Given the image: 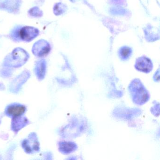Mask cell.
Wrapping results in <instances>:
<instances>
[{
  "mask_svg": "<svg viewBox=\"0 0 160 160\" xmlns=\"http://www.w3.org/2000/svg\"><path fill=\"white\" fill-rule=\"evenodd\" d=\"M128 89L133 102L138 105L144 104L149 100V93L139 79L133 80Z\"/></svg>",
  "mask_w": 160,
  "mask_h": 160,
  "instance_id": "obj_1",
  "label": "cell"
},
{
  "mask_svg": "<svg viewBox=\"0 0 160 160\" xmlns=\"http://www.w3.org/2000/svg\"><path fill=\"white\" fill-rule=\"evenodd\" d=\"M29 55L24 49H15L4 60V64L9 67L18 68L24 65L29 58Z\"/></svg>",
  "mask_w": 160,
  "mask_h": 160,
  "instance_id": "obj_2",
  "label": "cell"
},
{
  "mask_svg": "<svg viewBox=\"0 0 160 160\" xmlns=\"http://www.w3.org/2000/svg\"><path fill=\"white\" fill-rule=\"evenodd\" d=\"M22 146L27 153H33L39 152L40 144L36 134L34 132L30 134L28 138L23 140Z\"/></svg>",
  "mask_w": 160,
  "mask_h": 160,
  "instance_id": "obj_3",
  "label": "cell"
},
{
  "mask_svg": "<svg viewBox=\"0 0 160 160\" xmlns=\"http://www.w3.org/2000/svg\"><path fill=\"white\" fill-rule=\"evenodd\" d=\"M39 32L36 28L31 27H25L21 28L17 32V39L24 42H29L39 35Z\"/></svg>",
  "mask_w": 160,
  "mask_h": 160,
  "instance_id": "obj_4",
  "label": "cell"
},
{
  "mask_svg": "<svg viewBox=\"0 0 160 160\" xmlns=\"http://www.w3.org/2000/svg\"><path fill=\"white\" fill-rule=\"evenodd\" d=\"M51 50L50 44L48 42L43 40H41L36 42L33 47L32 52L36 57L39 58L47 56Z\"/></svg>",
  "mask_w": 160,
  "mask_h": 160,
  "instance_id": "obj_5",
  "label": "cell"
},
{
  "mask_svg": "<svg viewBox=\"0 0 160 160\" xmlns=\"http://www.w3.org/2000/svg\"><path fill=\"white\" fill-rule=\"evenodd\" d=\"M134 66L137 70L145 73L150 72L153 69L152 62L145 56L138 58L136 61Z\"/></svg>",
  "mask_w": 160,
  "mask_h": 160,
  "instance_id": "obj_6",
  "label": "cell"
},
{
  "mask_svg": "<svg viewBox=\"0 0 160 160\" xmlns=\"http://www.w3.org/2000/svg\"><path fill=\"white\" fill-rule=\"evenodd\" d=\"M26 108L25 106L18 103H13L9 105L5 110V114L10 118L22 116L26 112Z\"/></svg>",
  "mask_w": 160,
  "mask_h": 160,
  "instance_id": "obj_7",
  "label": "cell"
},
{
  "mask_svg": "<svg viewBox=\"0 0 160 160\" xmlns=\"http://www.w3.org/2000/svg\"><path fill=\"white\" fill-rule=\"evenodd\" d=\"M140 112L141 110L139 109H130L126 108H117L114 111V115L116 117L126 119H129V118H131V117L137 116L140 114Z\"/></svg>",
  "mask_w": 160,
  "mask_h": 160,
  "instance_id": "obj_8",
  "label": "cell"
},
{
  "mask_svg": "<svg viewBox=\"0 0 160 160\" xmlns=\"http://www.w3.org/2000/svg\"><path fill=\"white\" fill-rule=\"evenodd\" d=\"M30 76L28 71H24L20 75L18 76L13 81L11 85V91L17 92L20 89L23 84H24Z\"/></svg>",
  "mask_w": 160,
  "mask_h": 160,
  "instance_id": "obj_9",
  "label": "cell"
},
{
  "mask_svg": "<svg viewBox=\"0 0 160 160\" xmlns=\"http://www.w3.org/2000/svg\"><path fill=\"white\" fill-rule=\"evenodd\" d=\"M78 149V146L72 141H60L58 143V149L61 153L68 154L75 151Z\"/></svg>",
  "mask_w": 160,
  "mask_h": 160,
  "instance_id": "obj_10",
  "label": "cell"
},
{
  "mask_svg": "<svg viewBox=\"0 0 160 160\" xmlns=\"http://www.w3.org/2000/svg\"><path fill=\"white\" fill-rule=\"evenodd\" d=\"M28 120L23 115L19 117L12 118V129L13 131L17 132L23 127L28 125Z\"/></svg>",
  "mask_w": 160,
  "mask_h": 160,
  "instance_id": "obj_11",
  "label": "cell"
},
{
  "mask_svg": "<svg viewBox=\"0 0 160 160\" xmlns=\"http://www.w3.org/2000/svg\"><path fill=\"white\" fill-rule=\"evenodd\" d=\"M19 5V0H0V9L16 12Z\"/></svg>",
  "mask_w": 160,
  "mask_h": 160,
  "instance_id": "obj_12",
  "label": "cell"
},
{
  "mask_svg": "<svg viewBox=\"0 0 160 160\" xmlns=\"http://www.w3.org/2000/svg\"><path fill=\"white\" fill-rule=\"evenodd\" d=\"M34 72L38 79L42 80L46 72V62L44 60H40L35 63Z\"/></svg>",
  "mask_w": 160,
  "mask_h": 160,
  "instance_id": "obj_13",
  "label": "cell"
},
{
  "mask_svg": "<svg viewBox=\"0 0 160 160\" xmlns=\"http://www.w3.org/2000/svg\"><path fill=\"white\" fill-rule=\"evenodd\" d=\"M132 48L127 46H123L119 49V57L122 61H127L132 56Z\"/></svg>",
  "mask_w": 160,
  "mask_h": 160,
  "instance_id": "obj_14",
  "label": "cell"
},
{
  "mask_svg": "<svg viewBox=\"0 0 160 160\" xmlns=\"http://www.w3.org/2000/svg\"><path fill=\"white\" fill-rule=\"evenodd\" d=\"M66 7L65 5L61 3H58L54 7V13L57 15L61 14L65 11Z\"/></svg>",
  "mask_w": 160,
  "mask_h": 160,
  "instance_id": "obj_15",
  "label": "cell"
},
{
  "mask_svg": "<svg viewBox=\"0 0 160 160\" xmlns=\"http://www.w3.org/2000/svg\"><path fill=\"white\" fill-rule=\"evenodd\" d=\"M29 13H30L32 16L33 17H41L42 15V11L37 7H35V8H33L31 9L29 12Z\"/></svg>",
  "mask_w": 160,
  "mask_h": 160,
  "instance_id": "obj_16",
  "label": "cell"
},
{
  "mask_svg": "<svg viewBox=\"0 0 160 160\" xmlns=\"http://www.w3.org/2000/svg\"><path fill=\"white\" fill-rule=\"evenodd\" d=\"M159 74H160V72H159V70H158L157 71V72H156L155 74L154 75V76H153V78L154 81H155V82H158L159 81V79H160V75H159Z\"/></svg>",
  "mask_w": 160,
  "mask_h": 160,
  "instance_id": "obj_17",
  "label": "cell"
},
{
  "mask_svg": "<svg viewBox=\"0 0 160 160\" xmlns=\"http://www.w3.org/2000/svg\"><path fill=\"white\" fill-rule=\"evenodd\" d=\"M113 2H115V3H120L121 2H122L123 0H111Z\"/></svg>",
  "mask_w": 160,
  "mask_h": 160,
  "instance_id": "obj_18",
  "label": "cell"
}]
</instances>
